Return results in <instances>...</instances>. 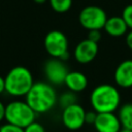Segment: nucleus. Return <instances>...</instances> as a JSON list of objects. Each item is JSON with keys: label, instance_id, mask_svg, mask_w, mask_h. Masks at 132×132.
<instances>
[{"label": "nucleus", "instance_id": "17", "mask_svg": "<svg viewBox=\"0 0 132 132\" xmlns=\"http://www.w3.org/2000/svg\"><path fill=\"white\" fill-rule=\"evenodd\" d=\"M123 20L125 21L128 29L132 30V4H129L127 5L124 9H123V12H122V15Z\"/></svg>", "mask_w": 132, "mask_h": 132}, {"label": "nucleus", "instance_id": "19", "mask_svg": "<svg viewBox=\"0 0 132 132\" xmlns=\"http://www.w3.org/2000/svg\"><path fill=\"white\" fill-rule=\"evenodd\" d=\"M0 132H24V128L6 123L0 127Z\"/></svg>", "mask_w": 132, "mask_h": 132}, {"label": "nucleus", "instance_id": "22", "mask_svg": "<svg viewBox=\"0 0 132 132\" xmlns=\"http://www.w3.org/2000/svg\"><path fill=\"white\" fill-rule=\"evenodd\" d=\"M126 43L128 47L132 51V30H130V32H128L126 35Z\"/></svg>", "mask_w": 132, "mask_h": 132}, {"label": "nucleus", "instance_id": "21", "mask_svg": "<svg viewBox=\"0 0 132 132\" xmlns=\"http://www.w3.org/2000/svg\"><path fill=\"white\" fill-rule=\"evenodd\" d=\"M97 117V112L95 110L93 111H86V116H85V122L87 124H94L95 120Z\"/></svg>", "mask_w": 132, "mask_h": 132}, {"label": "nucleus", "instance_id": "11", "mask_svg": "<svg viewBox=\"0 0 132 132\" xmlns=\"http://www.w3.org/2000/svg\"><path fill=\"white\" fill-rule=\"evenodd\" d=\"M114 81L122 88L132 87V60H125L114 71Z\"/></svg>", "mask_w": 132, "mask_h": 132}, {"label": "nucleus", "instance_id": "10", "mask_svg": "<svg viewBox=\"0 0 132 132\" xmlns=\"http://www.w3.org/2000/svg\"><path fill=\"white\" fill-rule=\"evenodd\" d=\"M93 125L97 132H120L122 129L119 117L114 112H97Z\"/></svg>", "mask_w": 132, "mask_h": 132}, {"label": "nucleus", "instance_id": "26", "mask_svg": "<svg viewBox=\"0 0 132 132\" xmlns=\"http://www.w3.org/2000/svg\"><path fill=\"white\" fill-rule=\"evenodd\" d=\"M34 2H36V3H39V4H41V3H44L46 0H33Z\"/></svg>", "mask_w": 132, "mask_h": 132}, {"label": "nucleus", "instance_id": "23", "mask_svg": "<svg viewBox=\"0 0 132 132\" xmlns=\"http://www.w3.org/2000/svg\"><path fill=\"white\" fill-rule=\"evenodd\" d=\"M5 119V105L0 101V122Z\"/></svg>", "mask_w": 132, "mask_h": 132}, {"label": "nucleus", "instance_id": "4", "mask_svg": "<svg viewBox=\"0 0 132 132\" xmlns=\"http://www.w3.org/2000/svg\"><path fill=\"white\" fill-rule=\"evenodd\" d=\"M36 112L26 101H11L5 106V120L7 123L26 128L35 121Z\"/></svg>", "mask_w": 132, "mask_h": 132}, {"label": "nucleus", "instance_id": "14", "mask_svg": "<svg viewBox=\"0 0 132 132\" xmlns=\"http://www.w3.org/2000/svg\"><path fill=\"white\" fill-rule=\"evenodd\" d=\"M122 128L132 130V103H126L122 105L118 113Z\"/></svg>", "mask_w": 132, "mask_h": 132}, {"label": "nucleus", "instance_id": "3", "mask_svg": "<svg viewBox=\"0 0 132 132\" xmlns=\"http://www.w3.org/2000/svg\"><path fill=\"white\" fill-rule=\"evenodd\" d=\"M4 81L5 92L14 97L26 96L34 84L31 71L25 66L11 68L4 77Z\"/></svg>", "mask_w": 132, "mask_h": 132}, {"label": "nucleus", "instance_id": "24", "mask_svg": "<svg viewBox=\"0 0 132 132\" xmlns=\"http://www.w3.org/2000/svg\"><path fill=\"white\" fill-rule=\"evenodd\" d=\"M5 91V81H4V78L0 75V94L3 93Z\"/></svg>", "mask_w": 132, "mask_h": 132}, {"label": "nucleus", "instance_id": "12", "mask_svg": "<svg viewBox=\"0 0 132 132\" xmlns=\"http://www.w3.org/2000/svg\"><path fill=\"white\" fill-rule=\"evenodd\" d=\"M64 85L69 91L79 93L88 87V78L85 73L80 71H69L66 75Z\"/></svg>", "mask_w": 132, "mask_h": 132}, {"label": "nucleus", "instance_id": "5", "mask_svg": "<svg viewBox=\"0 0 132 132\" xmlns=\"http://www.w3.org/2000/svg\"><path fill=\"white\" fill-rule=\"evenodd\" d=\"M107 15L103 8L95 5L86 6L78 14L79 24L87 30H101L104 28Z\"/></svg>", "mask_w": 132, "mask_h": 132}, {"label": "nucleus", "instance_id": "8", "mask_svg": "<svg viewBox=\"0 0 132 132\" xmlns=\"http://www.w3.org/2000/svg\"><path fill=\"white\" fill-rule=\"evenodd\" d=\"M69 72L64 61L53 58L44 64V74L51 85H62L65 81L66 75Z\"/></svg>", "mask_w": 132, "mask_h": 132}, {"label": "nucleus", "instance_id": "9", "mask_svg": "<svg viewBox=\"0 0 132 132\" xmlns=\"http://www.w3.org/2000/svg\"><path fill=\"white\" fill-rule=\"evenodd\" d=\"M98 54V43L90 39L79 41L74 48V58L80 64H88L92 62Z\"/></svg>", "mask_w": 132, "mask_h": 132}, {"label": "nucleus", "instance_id": "7", "mask_svg": "<svg viewBox=\"0 0 132 132\" xmlns=\"http://www.w3.org/2000/svg\"><path fill=\"white\" fill-rule=\"evenodd\" d=\"M86 110L78 103H74L70 106L63 108L62 123L69 130H78L85 124Z\"/></svg>", "mask_w": 132, "mask_h": 132}, {"label": "nucleus", "instance_id": "20", "mask_svg": "<svg viewBox=\"0 0 132 132\" xmlns=\"http://www.w3.org/2000/svg\"><path fill=\"white\" fill-rule=\"evenodd\" d=\"M88 39L97 42L101 39V33L100 30H89V34H88Z\"/></svg>", "mask_w": 132, "mask_h": 132}, {"label": "nucleus", "instance_id": "13", "mask_svg": "<svg viewBox=\"0 0 132 132\" xmlns=\"http://www.w3.org/2000/svg\"><path fill=\"white\" fill-rule=\"evenodd\" d=\"M106 33L113 37H120L127 33L128 27L122 16H110L107 18L103 28Z\"/></svg>", "mask_w": 132, "mask_h": 132}, {"label": "nucleus", "instance_id": "25", "mask_svg": "<svg viewBox=\"0 0 132 132\" xmlns=\"http://www.w3.org/2000/svg\"><path fill=\"white\" fill-rule=\"evenodd\" d=\"M120 132H132V130H129V129H125V128H122L120 130Z\"/></svg>", "mask_w": 132, "mask_h": 132}, {"label": "nucleus", "instance_id": "16", "mask_svg": "<svg viewBox=\"0 0 132 132\" xmlns=\"http://www.w3.org/2000/svg\"><path fill=\"white\" fill-rule=\"evenodd\" d=\"M58 101H59V104L62 108H65L67 106H70L74 103H76V96H75V93L74 92H65L63 93L59 98H58Z\"/></svg>", "mask_w": 132, "mask_h": 132}, {"label": "nucleus", "instance_id": "1", "mask_svg": "<svg viewBox=\"0 0 132 132\" xmlns=\"http://www.w3.org/2000/svg\"><path fill=\"white\" fill-rule=\"evenodd\" d=\"M57 101L58 96L54 87L43 81L34 82L26 95V102L36 113L50 111Z\"/></svg>", "mask_w": 132, "mask_h": 132}, {"label": "nucleus", "instance_id": "15", "mask_svg": "<svg viewBox=\"0 0 132 132\" xmlns=\"http://www.w3.org/2000/svg\"><path fill=\"white\" fill-rule=\"evenodd\" d=\"M50 4L55 11L63 13L70 9L72 0H50Z\"/></svg>", "mask_w": 132, "mask_h": 132}, {"label": "nucleus", "instance_id": "18", "mask_svg": "<svg viewBox=\"0 0 132 132\" xmlns=\"http://www.w3.org/2000/svg\"><path fill=\"white\" fill-rule=\"evenodd\" d=\"M24 132H45L43 126L37 122H33L30 125H28L26 128H24Z\"/></svg>", "mask_w": 132, "mask_h": 132}, {"label": "nucleus", "instance_id": "6", "mask_svg": "<svg viewBox=\"0 0 132 132\" xmlns=\"http://www.w3.org/2000/svg\"><path fill=\"white\" fill-rule=\"evenodd\" d=\"M44 48L51 57L62 59L68 53V39L59 30L50 31L44 37Z\"/></svg>", "mask_w": 132, "mask_h": 132}, {"label": "nucleus", "instance_id": "2", "mask_svg": "<svg viewBox=\"0 0 132 132\" xmlns=\"http://www.w3.org/2000/svg\"><path fill=\"white\" fill-rule=\"evenodd\" d=\"M90 101L96 112H114L120 106L121 95L116 87L102 84L92 91Z\"/></svg>", "mask_w": 132, "mask_h": 132}]
</instances>
